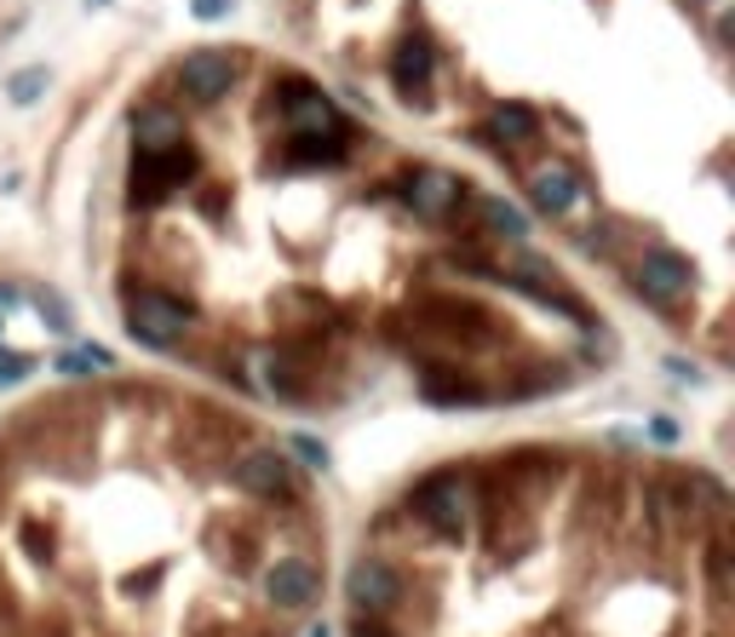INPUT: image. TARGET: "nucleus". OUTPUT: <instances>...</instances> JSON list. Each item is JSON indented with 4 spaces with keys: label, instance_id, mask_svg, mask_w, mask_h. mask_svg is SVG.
Wrapping results in <instances>:
<instances>
[{
    "label": "nucleus",
    "instance_id": "obj_1",
    "mask_svg": "<svg viewBox=\"0 0 735 637\" xmlns=\"http://www.w3.org/2000/svg\"><path fill=\"white\" fill-rule=\"evenodd\" d=\"M195 316V305L190 299H179V293H161V287H150V293H132V305H127V333L139 345H155V351H167L184 333V322Z\"/></svg>",
    "mask_w": 735,
    "mask_h": 637
},
{
    "label": "nucleus",
    "instance_id": "obj_2",
    "mask_svg": "<svg viewBox=\"0 0 735 637\" xmlns=\"http://www.w3.org/2000/svg\"><path fill=\"white\" fill-rule=\"evenodd\" d=\"M190 179H195V150H184V144L155 150L132 166V208H150V201H161L167 190H179Z\"/></svg>",
    "mask_w": 735,
    "mask_h": 637
},
{
    "label": "nucleus",
    "instance_id": "obj_3",
    "mask_svg": "<svg viewBox=\"0 0 735 637\" xmlns=\"http://www.w3.org/2000/svg\"><path fill=\"white\" fill-rule=\"evenodd\" d=\"M409 512L425 517L437 534H449V540H454V534H465V488L454 477H431L425 488L409 494Z\"/></svg>",
    "mask_w": 735,
    "mask_h": 637
},
{
    "label": "nucleus",
    "instance_id": "obj_4",
    "mask_svg": "<svg viewBox=\"0 0 735 637\" xmlns=\"http://www.w3.org/2000/svg\"><path fill=\"white\" fill-rule=\"evenodd\" d=\"M179 81H184L190 104H219V98L230 92V81H236V63H230L224 52H195V58H184Z\"/></svg>",
    "mask_w": 735,
    "mask_h": 637
},
{
    "label": "nucleus",
    "instance_id": "obj_5",
    "mask_svg": "<svg viewBox=\"0 0 735 637\" xmlns=\"http://www.w3.org/2000/svg\"><path fill=\"white\" fill-rule=\"evenodd\" d=\"M638 287L655 299V305H673V299L689 293V259L666 253V247L644 253V259H638Z\"/></svg>",
    "mask_w": 735,
    "mask_h": 637
},
{
    "label": "nucleus",
    "instance_id": "obj_6",
    "mask_svg": "<svg viewBox=\"0 0 735 637\" xmlns=\"http://www.w3.org/2000/svg\"><path fill=\"white\" fill-rule=\"evenodd\" d=\"M236 483L248 494H259V499H282L293 488V472H288V459L276 448H253V454L236 459Z\"/></svg>",
    "mask_w": 735,
    "mask_h": 637
},
{
    "label": "nucleus",
    "instance_id": "obj_7",
    "mask_svg": "<svg viewBox=\"0 0 735 637\" xmlns=\"http://www.w3.org/2000/svg\"><path fill=\"white\" fill-rule=\"evenodd\" d=\"M345 592H351V603H356V609H368V615H385L391 603L403 597V580H396L385 563H356V568H351V580H345Z\"/></svg>",
    "mask_w": 735,
    "mask_h": 637
},
{
    "label": "nucleus",
    "instance_id": "obj_8",
    "mask_svg": "<svg viewBox=\"0 0 735 637\" xmlns=\"http://www.w3.org/2000/svg\"><path fill=\"white\" fill-rule=\"evenodd\" d=\"M264 597H271L276 609H305V603L316 597V568L299 563V557L276 563L271 575H264Z\"/></svg>",
    "mask_w": 735,
    "mask_h": 637
},
{
    "label": "nucleus",
    "instance_id": "obj_9",
    "mask_svg": "<svg viewBox=\"0 0 735 637\" xmlns=\"http://www.w3.org/2000/svg\"><path fill=\"white\" fill-rule=\"evenodd\" d=\"M431 41L425 36H409L403 47H396V58H391V81H396V92L403 98H425V87H431Z\"/></svg>",
    "mask_w": 735,
    "mask_h": 637
},
{
    "label": "nucleus",
    "instance_id": "obj_10",
    "mask_svg": "<svg viewBox=\"0 0 735 637\" xmlns=\"http://www.w3.org/2000/svg\"><path fill=\"white\" fill-rule=\"evenodd\" d=\"M528 195H534V208H541V213H570L575 201H581L575 166H563V161L541 166V173H534V184H528Z\"/></svg>",
    "mask_w": 735,
    "mask_h": 637
},
{
    "label": "nucleus",
    "instance_id": "obj_11",
    "mask_svg": "<svg viewBox=\"0 0 735 637\" xmlns=\"http://www.w3.org/2000/svg\"><path fill=\"white\" fill-rule=\"evenodd\" d=\"M460 195H465V184H460V179H449V173H437V166H420L414 184H409V201H414L420 213H431V219L449 213Z\"/></svg>",
    "mask_w": 735,
    "mask_h": 637
},
{
    "label": "nucleus",
    "instance_id": "obj_12",
    "mask_svg": "<svg viewBox=\"0 0 735 637\" xmlns=\"http://www.w3.org/2000/svg\"><path fill=\"white\" fill-rule=\"evenodd\" d=\"M132 132H139V150H144V155L184 144V121H179L173 110H144L139 121H132Z\"/></svg>",
    "mask_w": 735,
    "mask_h": 637
},
{
    "label": "nucleus",
    "instance_id": "obj_13",
    "mask_svg": "<svg viewBox=\"0 0 735 637\" xmlns=\"http://www.w3.org/2000/svg\"><path fill=\"white\" fill-rule=\"evenodd\" d=\"M282 104L293 110L299 127H328V121H333V104H328L322 92H311L305 81H288V87H282Z\"/></svg>",
    "mask_w": 735,
    "mask_h": 637
},
{
    "label": "nucleus",
    "instance_id": "obj_14",
    "mask_svg": "<svg viewBox=\"0 0 735 637\" xmlns=\"http://www.w3.org/2000/svg\"><path fill=\"white\" fill-rule=\"evenodd\" d=\"M345 155V144L340 139H322V132H299V139L288 144V161L293 166H333Z\"/></svg>",
    "mask_w": 735,
    "mask_h": 637
},
{
    "label": "nucleus",
    "instance_id": "obj_15",
    "mask_svg": "<svg viewBox=\"0 0 735 637\" xmlns=\"http://www.w3.org/2000/svg\"><path fill=\"white\" fill-rule=\"evenodd\" d=\"M494 132L506 144H528L534 132H541V121H534V110H523V104H500L494 110Z\"/></svg>",
    "mask_w": 735,
    "mask_h": 637
},
{
    "label": "nucleus",
    "instance_id": "obj_16",
    "mask_svg": "<svg viewBox=\"0 0 735 637\" xmlns=\"http://www.w3.org/2000/svg\"><path fill=\"white\" fill-rule=\"evenodd\" d=\"M489 224L500 230V236H512V242H523V236H528V219L512 208V201H489Z\"/></svg>",
    "mask_w": 735,
    "mask_h": 637
},
{
    "label": "nucleus",
    "instance_id": "obj_17",
    "mask_svg": "<svg viewBox=\"0 0 735 637\" xmlns=\"http://www.w3.org/2000/svg\"><path fill=\"white\" fill-rule=\"evenodd\" d=\"M12 104H36V98L47 92V70H23V75H12Z\"/></svg>",
    "mask_w": 735,
    "mask_h": 637
},
{
    "label": "nucleus",
    "instance_id": "obj_18",
    "mask_svg": "<svg viewBox=\"0 0 735 637\" xmlns=\"http://www.w3.org/2000/svg\"><path fill=\"white\" fill-rule=\"evenodd\" d=\"M63 374H87V367H110V351H63L58 356Z\"/></svg>",
    "mask_w": 735,
    "mask_h": 637
},
{
    "label": "nucleus",
    "instance_id": "obj_19",
    "mask_svg": "<svg viewBox=\"0 0 735 637\" xmlns=\"http://www.w3.org/2000/svg\"><path fill=\"white\" fill-rule=\"evenodd\" d=\"M293 454L305 459V465H316V472H328V448L316 437H305V431H293Z\"/></svg>",
    "mask_w": 735,
    "mask_h": 637
},
{
    "label": "nucleus",
    "instance_id": "obj_20",
    "mask_svg": "<svg viewBox=\"0 0 735 637\" xmlns=\"http://www.w3.org/2000/svg\"><path fill=\"white\" fill-rule=\"evenodd\" d=\"M190 12L213 23V18H224V12H230V0H190Z\"/></svg>",
    "mask_w": 735,
    "mask_h": 637
},
{
    "label": "nucleus",
    "instance_id": "obj_21",
    "mask_svg": "<svg viewBox=\"0 0 735 637\" xmlns=\"http://www.w3.org/2000/svg\"><path fill=\"white\" fill-rule=\"evenodd\" d=\"M650 437L673 448V443H678V425H673V419H650Z\"/></svg>",
    "mask_w": 735,
    "mask_h": 637
},
{
    "label": "nucleus",
    "instance_id": "obj_22",
    "mask_svg": "<svg viewBox=\"0 0 735 637\" xmlns=\"http://www.w3.org/2000/svg\"><path fill=\"white\" fill-rule=\"evenodd\" d=\"M23 374H29L23 356H0V380H23Z\"/></svg>",
    "mask_w": 735,
    "mask_h": 637
},
{
    "label": "nucleus",
    "instance_id": "obj_23",
    "mask_svg": "<svg viewBox=\"0 0 735 637\" xmlns=\"http://www.w3.org/2000/svg\"><path fill=\"white\" fill-rule=\"evenodd\" d=\"M351 637H391V631H385L380 620H356V631H351Z\"/></svg>",
    "mask_w": 735,
    "mask_h": 637
},
{
    "label": "nucleus",
    "instance_id": "obj_24",
    "mask_svg": "<svg viewBox=\"0 0 735 637\" xmlns=\"http://www.w3.org/2000/svg\"><path fill=\"white\" fill-rule=\"evenodd\" d=\"M311 637H328V626H316V631H311Z\"/></svg>",
    "mask_w": 735,
    "mask_h": 637
}]
</instances>
